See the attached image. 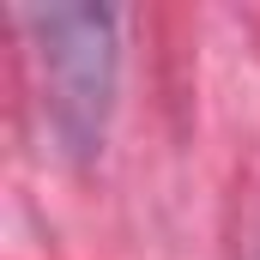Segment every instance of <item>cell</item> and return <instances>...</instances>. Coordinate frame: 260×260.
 <instances>
[{"instance_id": "cell-1", "label": "cell", "mask_w": 260, "mask_h": 260, "mask_svg": "<svg viewBox=\"0 0 260 260\" xmlns=\"http://www.w3.org/2000/svg\"><path fill=\"white\" fill-rule=\"evenodd\" d=\"M43 79H49V121L73 157H91L109 127L115 103V12L109 6H30L24 12Z\"/></svg>"}]
</instances>
